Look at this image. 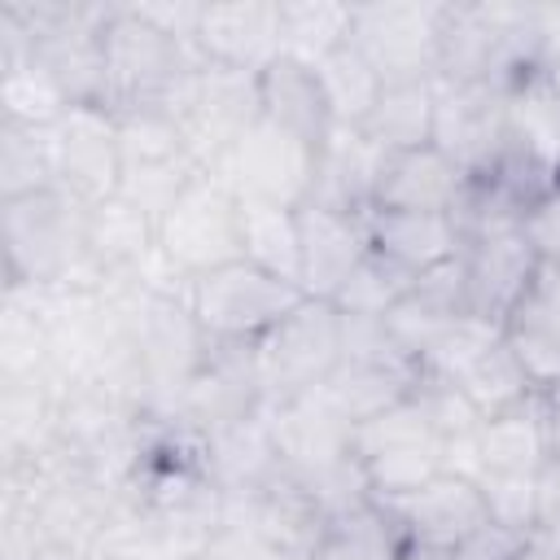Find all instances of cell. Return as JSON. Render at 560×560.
Instances as JSON below:
<instances>
[{
    "label": "cell",
    "instance_id": "6da1fadb",
    "mask_svg": "<svg viewBox=\"0 0 560 560\" xmlns=\"http://www.w3.org/2000/svg\"><path fill=\"white\" fill-rule=\"evenodd\" d=\"M4 284H83L101 289L88 258V206L61 188L9 197L4 210Z\"/></svg>",
    "mask_w": 560,
    "mask_h": 560
},
{
    "label": "cell",
    "instance_id": "7a4b0ae2",
    "mask_svg": "<svg viewBox=\"0 0 560 560\" xmlns=\"http://www.w3.org/2000/svg\"><path fill=\"white\" fill-rule=\"evenodd\" d=\"M306 293L245 258L214 267L188 284V306L210 346H254Z\"/></svg>",
    "mask_w": 560,
    "mask_h": 560
},
{
    "label": "cell",
    "instance_id": "3957f363",
    "mask_svg": "<svg viewBox=\"0 0 560 560\" xmlns=\"http://www.w3.org/2000/svg\"><path fill=\"white\" fill-rule=\"evenodd\" d=\"M341 363V315L332 302L302 298L271 332L254 341V372L267 402L319 389Z\"/></svg>",
    "mask_w": 560,
    "mask_h": 560
},
{
    "label": "cell",
    "instance_id": "277c9868",
    "mask_svg": "<svg viewBox=\"0 0 560 560\" xmlns=\"http://www.w3.org/2000/svg\"><path fill=\"white\" fill-rule=\"evenodd\" d=\"M350 455L359 459L372 499L411 494L442 472V438L416 394L402 398L398 407L354 424Z\"/></svg>",
    "mask_w": 560,
    "mask_h": 560
},
{
    "label": "cell",
    "instance_id": "5b68a950",
    "mask_svg": "<svg viewBox=\"0 0 560 560\" xmlns=\"http://www.w3.org/2000/svg\"><path fill=\"white\" fill-rule=\"evenodd\" d=\"M315 144L302 136L258 118L249 122L228 153L210 166V175L232 192V197H258L276 206H306L311 184H315Z\"/></svg>",
    "mask_w": 560,
    "mask_h": 560
},
{
    "label": "cell",
    "instance_id": "8992f818",
    "mask_svg": "<svg viewBox=\"0 0 560 560\" xmlns=\"http://www.w3.org/2000/svg\"><path fill=\"white\" fill-rule=\"evenodd\" d=\"M105 70H109V109L131 101H158L197 57V44H179L162 35L149 18L136 13V4H114L101 26Z\"/></svg>",
    "mask_w": 560,
    "mask_h": 560
},
{
    "label": "cell",
    "instance_id": "52a82bcc",
    "mask_svg": "<svg viewBox=\"0 0 560 560\" xmlns=\"http://www.w3.org/2000/svg\"><path fill=\"white\" fill-rule=\"evenodd\" d=\"M158 249L162 258L197 280L214 267H228L241 258V232H236V197L210 175L201 171L179 201L158 219Z\"/></svg>",
    "mask_w": 560,
    "mask_h": 560
},
{
    "label": "cell",
    "instance_id": "ba28073f",
    "mask_svg": "<svg viewBox=\"0 0 560 560\" xmlns=\"http://www.w3.org/2000/svg\"><path fill=\"white\" fill-rule=\"evenodd\" d=\"M446 4H354L350 44L385 83L438 79Z\"/></svg>",
    "mask_w": 560,
    "mask_h": 560
},
{
    "label": "cell",
    "instance_id": "9c48e42d",
    "mask_svg": "<svg viewBox=\"0 0 560 560\" xmlns=\"http://www.w3.org/2000/svg\"><path fill=\"white\" fill-rule=\"evenodd\" d=\"M48 153H52V179L61 192H70L83 206H96L118 192L122 153H118V127L109 105H70L48 127Z\"/></svg>",
    "mask_w": 560,
    "mask_h": 560
},
{
    "label": "cell",
    "instance_id": "30bf717a",
    "mask_svg": "<svg viewBox=\"0 0 560 560\" xmlns=\"http://www.w3.org/2000/svg\"><path fill=\"white\" fill-rule=\"evenodd\" d=\"M433 144L464 171L486 175L508 153V88L499 83H442L438 79V114Z\"/></svg>",
    "mask_w": 560,
    "mask_h": 560
},
{
    "label": "cell",
    "instance_id": "8fae6325",
    "mask_svg": "<svg viewBox=\"0 0 560 560\" xmlns=\"http://www.w3.org/2000/svg\"><path fill=\"white\" fill-rule=\"evenodd\" d=\"M376 503L394 516L407 551H455L481 521H490L481 486L455 472H438L420 490Z\"/></svg>",
    "mask_w": 560,
    "mask_h": 560
},
{
    "label": "cell",
    "instance_id": "7c38bea8",
    "mask_svg": "<svg viewBox=\"0 0 560 560\" xmlns=\"http://www.w3.org/2000/svg\"><path fill=\"white\" fill-rule=\"evenodd\" d=\"M464 262H468L472 315H486L508 328V319L516 315V306L525 302V293L542 267V258L525 241V228H499V232L472 236L464 245Z\"/></svg>",
    "mask_w": 560,
    "mask_h": 560
},
{
    "label": "cell",
    "instance_id": "4fadbf2b",
    "mask_svg": "<svg viewBox=\"0 0 560 560\" xmlns=\"http://www.w3.org/2000/svg\"><path fill=\"white\" fill-rule=\"evenodd\" d=\"M267 411H271L280 468H289L293 477L306 481V477H319L350 459L354 424L324 398V389H311V394H298L284 402H267Z\"/></svg>",
    "mask_w": 560,
    "mask_h": 560
},
{
    "label": "cell",
    "instance_id": "5bb4252c",
    "mask_svg": "<svg viewBox=\"0 0 560 560\" xmlns=\"http://www.w3.org/2000/svg\"><path fill=\"white\" fill-rule=\"evenodd\" d=\"M302 219V293L332 302L350 271L372 254L368 214L332 210V206H298Z\"/></svg>",
    "mask_w": 560,
    "mask_h": 560
},
{
    "label": "cell",
    "instance_id": "9a60e30c",
    "mask_svg": "<svg viewBox=\"0 0 560 560\" xmlns=\"http://www.w3.org/2000/svg\"><path fill=\"white\" fill-rule=\"evenodd\" d=\"M197 48L206 61L262 74L280 57V0L206 4L197 26Z\"/></svg>",
    "mask_w": 560,
    "mask_h": 560
},
{
    "label": "cell",
    "instance_id": "2e32d148",
    "mask_svg": "<svg viewBox=\"0 0 560 560\" xmlns=\"http://www.w3.org/2000/svg\"><path fill=\"white\" fill-rule=\"evenodd\" d=\"M385 158H389V149H381L363 127H332L315 153V184H311L306 201L368 214L376 206V184H381Z\"/></svg>",
    "mask_w": 560,
    "mask_h": 560
},
{
    "label": "cell",
    "instance_id": "e0dca14e",
    "mask_svg": "<svg viewBox=\"0 0 560 560\" xmlns=\"http://www.w3.org/2000/svg\"><path fill=\"white\" fill-rule=\"evenodd\" d=\"M472 175H464L438 144L389 153L381 184H376V206L372 210H424V214H455L468 197Z\"/></svg>",
    "mask_w": 560,
    "mask_h": 560
},
{
    "label": "cell",
    "instance_id": "ac0fdd59",
    "mask_svg": "<svg viewBox=\"0 0 560 560\" xmlns=\"http://www.w3.org/2000/svg\"><path fill=\"white\" fill-rule=\"evenodd\" d=\"M368 241L372 254H381L411 280L464 254V228L455 223V214L424 210H368Z\"/></svg>",
    "mask_w": 560,
    "mask_h": 560
},
{
    "label": "cell",
    "instance_id": "d6986e66",
    "mask_svg": "<svg viewBox=\"0 0 560 560\" xmlns=\"http://www.w3.org/2000/svg\"><path fill=\"white\" fill-rule=\"evenodd\" d=\"M276 468H280V451H276L267 402L258 411L206 433V472H210L219 494L258 490Z\"/></svg>",
    "mask_w": 560,
    "mask_h": 560
},
{
    "label": "cell",
    "instance_id": "ffe728a7",
    "mask_svg": "<svg viewBox=\"0 0 560 560\" xmlns=\"http://www.w3.org/2000/svg\"><path fill=\"white\" fill-rule=\"evenodd\" d=\"M258 105H262V118L302 136L306 144H324V136L332 131V118H328V101H324V88H319V74L315 66L306 61H293V57H276L262 74H258Z\"/></svg>",
    "mask_w": 560,
    "mask_h": 560
},
{
    "label": "cell",
    "instance_id": "44dd1931",
    "mask_svg": "<svg viewBox=\"0 0 560 560\" xmlns=\"http://www.w3.org/2000/svg\"><path fill=\"white\" fill-rule=\"evenodd\" d=\"M508 153L542 175H560V92L542 70L508 92Z\"/></svg>",
    "mask_w": 560,
    "mask_h": 560
},
{
    "label": "cell",
    "instance_id": "7402d4cb",
    "mask_svg": "<svg viewBox=\"0 0 560 560\" xmlns=\"http://www.w3.org/2000/svg\"><path fill=\"white\" fill-rule=\"evenodd\" d=\"M153 249H158V223L140 206H131L118 192L88 206V258L101 271V280L131 276Z\"/></svg>",
    "mask_w": 560,
    "mask_h": 560
},
{
    "label": "cell",
    "instance_id": "603a6c76",
    "mask_svg": "<svg viewBox=\"0 0 560 560\" xmlns=\"http://www.w3.org/2000/svg\"><path fill=\"white\" fill-rule=\"evenodd\" d=\"M241 258L302 289V219L293 206L236 197Z\"/></svg>",
    "mask_w": 560,
    "mask_h": 560
},
{
    "label": "cell",
    "instance_id": "cb8c5ba5",
    "mask_svg": "<svg viewBox=\"0 0 560 560\" xmlns=\"http://www.w3.org/2000/svg\"><path fill=\"white\" fill-rule=\"evenodd\" d=\"M551 459L547 398L534 394L512 411H499L481 424V472H521L538 477Z\"/></svg>",
    "mask_w": 560,
    "mask_h": 560
},
{
    "label": "cell",
    "instance_id": "d4e9b609",
    "mask_svg": "<svg viewBox=\"0 0 560 560\" xmlns=\"http://www.w3.org/2000/svg\"><path fill=\"white\" fill-rule=\"evenodd\" d=\"M420 385V368L411 363H376V359H341L337 372L319 385L324 398L350 420L363 424L389 407H398L402 398H411Z\"/></svg>",
    "mask_w": 560,
    "mask_h": 560
},
{
    "label": "cell",
    "instance_id": "484cf974",
    "mask_svg": "<svg viewBox=\"0 0 560 560\" xmlns=\"http://www.w3.org/2000/svg\"><path fill=\"white\" fill-rule=\"evenodd\" d=\"M433 114H438V79H407V83H385L363 131L389 149H424L433 144Z\"/></svg>",
    "mask_w": 560,
    "mask_h": 560
},
{
    "label": "cell",
    "instance_id": "4316f807",
    "mask_svg": "<svg viewBox=\"0 0 560 560\" xmlns=\"http://www.w3.org/2000/svg\"><path fill=\"white\" fill-rule=\"evenodd\" d=\"M354 4L332 0H280V57L319 66L328 52L350 44Z\"/></svg>",
    "mask_w": 560,
    "mask_h": 560
},
{
    "label": "cell",
    "instance_id": "83f0119b",
    "mask_svg": "<svg viewBox=\"0 0 560 560\" xmlns=\"http://www.w3.org/2000/svg\"><path fill=\"white\" fill-rule=\"evenodd\" d=\"M319 88H324V101H328V118L332 127H363L385 79L376 74V66L354 48V44H341L337 52H328L319 66Z\"/></svg>",
    "mask_w": 560,
    "mask_h": 560
},
{
    "label": "cell",
    "instance_id": "f1b7e54d",
    "mask_svg": "<svg viewBox=\"0 0 560 560\" xmlns=\"http://www.w3.org/2000/svg\"><path fill=\"white\" fill-rule=\"evenodd\" d=\"M114 127H118L122 166H158V162L192 158L179 118L171 109H162L158 101L114 105Z\"/></svg>",
    "mask_w": 560,
    "mask_h": 560
},
{
    "label": "cell",
    "instance_id": "f546056e",
    "mask_svg": "<svg viewBox=\"0 0 560 560\" xmlns=\"http://www.w3.org/2000/svg\"><path fill=\"white\" fill-rule=\"evenodd\" d=\"M0 105H4V122H18V127H52L70 109L66 92L39 66L35 52L0 66Z\"/></svg>",
    "mask_w": 560,
    "mask_h": 560
},
{
    "label": "cell",
    "instance_id": "4dcf8cb0",
    "mask_svg": "<svg viewBox=\"0 0 560 560\" xmlns=\"http://www.w3.org/2000/svg\"><path fill=\"white\" fill-rule=\"evenodd\" d=\"M464 394H468V402L490 420V416H499V411H512V407H521L525 398H534L538 389L529 385V376H525V368H521V359L512 354V346H508V332H503V341L499 346H490L459 381H455Z\"/></svg>",
    "mask_w": 560,
    "mask_h": 560
},
{
    "label": "cell",
    "instance_id": "1f68e13d",
    "mask_svg": "<svg viewBox=\"0 0 560 560\" xmlns=\"http://www.w3.org/2000/svg\"><path fill=\"white\" fill-rule=\"evenodd\" d=\"M0 188L9 197L57 188L52 179V153H48V127H0Z\"/></svg>",
    "mask_w": 560,
    "mask_h": 560
},
{
    "label": "cell",
    "instance_id": "d6a6232c",
    "mask_svg": "<svg viewBox=\"0 0 560 560\" xmlns=\"http://www.w3.org/2000/svg\"><path fill=\"white\" fill-rule=\"evenodd\" d=\"M503 324H494V319H486V315H459L438 341H433V350L420 359V376H433V381H459L490 346H499L503 341Z\"/></svg>",
    "mask_w": 560,
    "mask_h": 560
},
{
    "label": "cell",
    "instance_id": "836d02e7",
    "mask_svg": "<svg viewBox=\"0 0 560 560\" xmlns=\"http://www.w3.org/2000/svg\"><path fill=\"white\" fill-rule=\"evenodd\" d=\"M416 280L407 276V271H398L394 262H385L381 254H368L354 271H350V280L337 289V298H332V306L341 311V315H363V319H385V311L411 289Z\"/></svg>",
    "mask_w": 560,
    "mask_h": 560
},
{
    "label": "cell",
    "instance_id": "e575fe53",
    "mask_svg": "<svg viewBox=\"0 0 560 560\" xmlns=\"http://www.w3.org/2000/svg\"><path fill=\"white\" fill-rule=\"evenodd\" d=\"M477 486H481V499H486L490 521H499L508 529H521V534H534V525H538V477L481 472Z\"/></svg>",
    "mask_w": 560,
    "mask_h": 560
},
{
    "label": "cell",
    "instance_id": "d590c367",
    "mask_svg": "<svg viewBox=\"0 0 560 560\" xmlns=\"http://www.w3.org/2000/svg\"><path fill=\"white\" fill-rule=\"evenodd\" d=\"M508 346L521 359V368H525V376H529V385L538 394H551L560 385V341L556 337H547L542 328H529V324H516L512 319L508 324Z\"/></svg>",
    "mask_w": 560,
    "mask_h": 560
},
{
    "label": "cell",
    "instance_id": "8d00e7d4",
    "mask_svg": "<svg viewBox=\"0 0 560 560\" xmlns=\"http://www.w3.org/2000/svg\"><path fill=\"white\" fill-rule=\"evenodd\" d=\"M512 319L516 324H529V328H542L547 337L560 341V262H542L538 267L534 284H529V293H525V302L516 306Z\"/></svg>",
    "mask_w": 560,
    "mask_h": 560
},
{
    "label": "cell",
    "instance_id": "74e56055",
    "mask_svg": "<svg viewBox=\"0 0 560 560\" xmlns=\"http://www.w3.org/2000/svg\"><path fill=\"white\" fill-rule=\"evenodd\" d=\"M525 538L529 534H521V529H508L499 521H481L451 556L455 560H521L525 556Z\"/></svg>",
    "mask_w": 560,
    "mask_h": 560
},
{
    "label": "cell",
    "instance_id": "f35d334b",
    "mask_svg": "<svg viewBox=\"0 0 560 560\" xmlns=\"http://www.w3.org/2000/svg\"><path fill=\"white\" fill-rule=\"evenodd\" d=\"M525 241L542 262H560V179L525 210Z\"/></svg>",
    "mask_w": 560,
    "mask_h": 560
},
{
    "label": "cell",
    "instance_id": "ab89813d",
    "mask_svg": "<svg viewBox=\"0 0 560 560\" xmlns=\"http://www.w3.org/2000/svg\"><path fill=\"white\" fill-rule=\"evenodd\" d=\"M201 560H289V556L249 525H219Z\"/></svg>",
    "mask_w": 560,
    "mask_h": 560
},
{
    "label": "cell",
    "instance_id": "60d3db41",
    "mask_svg": "<svg viewBox=\"0 0 560 560\" xmlns=\"http://www.w3.org/2000/svg\"><path fill=\"white\" fill-rule=\"evenodd\" d=\"M547 534H560V455H551L538 472V525Z\"/></svg>",
    "mask_w": 560,
    "mask_h": 560
},
{
    "label": "cell",
    "instance_id": "b9f144b4",
    "mask_svg": "<svg viewBox=\"0 0 560 560\" xmlns=\"http://www.w3.org/2000/svg\"><path fill=\"white\" fill-rule=\"evenodd\" d=\"M534 35H538V52L542 66L560 57V4H534Z\"/></svg>",
    "mask_w": 560,
    "mask_h": 560
},
{
    "label": "cell",
    "instance_id": "7bdbcfd3",
    "mask_svg": "<svg viewBox=\"0 0 560 560\" xmlns=\"http://www.w3.org/2000/svg\"><path fill=\"white\" fill-rule=\"evenodd\" d=\"M402 560H455L451 551H407Z\"/></svg>",
    "mask_w": 560,
    "mask_h": 560
},
{
    "label": "cell",
    "instance_id": "ee69618b",
    "mask_svg": "<svg viewBox=\"0 0 560 560\" xmlns=\"http://www.w3.org/2000/svg\"><path fill=\"white\" fill-rule=\"evenodd\" d=\"M542 74H547V83L560 92V57H556V61H547V66H542Z\"/></svg>",
    "mask_w": 560,
    "mask_h": 560
}]
</instances>
